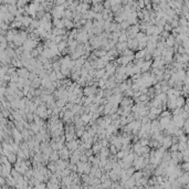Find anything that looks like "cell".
I'll use <instances>...</instances> for the list:
<instances>
[{"label":"cell","instance_id":"6da1fadb","mask_svg":"<svg viewBox=\"0 0 189 189\" xmlns=\"http://www.w3.org/2000/svg\"><path fill=\"white\" fill-rule=\"evenodd\" d=\"M17 74H18L20 78L26 79V80H28L30 78V73H29V71H28V69H24V68H21L19 70H17Z\"/></svg>","mask_w":189,"mask_h":189},{"label":"cell","instance_id":"7a4b0ae2","mask_svg":"<svg viewBox=\"0 0 189 189\" xmlns=\"http://www.w3.org/2000/svg\"><path fill=\"white\" fill-rule=\"evenodd\" d=\"M92 118V114H87V113H83L81 115V121L83 122L84 124H87Z\"/></svg>","mask_w":189,"mask_h":189},{"label":"cell","instance_id":"3957f363","mask_svg":"<svg viewBox=\"0 0 189 189\" xmlns=\"http://www.w3.org/2000/svg\"><path fill=\"white\" fill-rule=\"evenodd\" d=\"M146 52H147L146 50H139L138 52H136V53H135V58L137 59V60H142V59L146 55Z\"/></svg>","mask_w":189,"mask_h":189},{"label":"cell","instance_id":"277c9868","mask_svg":"<svg viewBox=\"0 0 189 189\" xmlns=\"http://www.w3.org/2000/svg\"><path fill=\"white\" fill-rule=\"evenodd\" d=\"M63 21H64V27H66L68 29H72V28L75 26L74 22H72L70 19H63Z\"/></svg>","mask_w":189,"mask_h":189},{"label":"cell","instance_id":"5b68a950","mask_svg":"<svg viewBox=\"0 0 189 189\" xmlns=\"http://www.w3.org/2000/svg\"><path fill=\"white\" fill-rule=\"evenodd\" d=\"M127 40H128L127 32H125V31H123V32H122V34L120 36V39H118V41H120V42H123V43H125V42H127Z\"/></svg>","mask_w":189,"mask_h":189},{"label":"cell","instance_id":"8992f818","mask_svg":"<svg viewBox=\"0 0 189 189\" xmlns=\"http://www.w3.org/2000/svg\"><path fill=\"white\" fill-rule=\"evenodd\" d=\"M150 66V61H146V62H144V64L142 65V68H141V71H146L147 69H148Z\"/></svg>","mask_w":189,"mask_h":189},{"label":"cell","instance_id":"52a82bcc","mask_svg":"<svg viewBox=\"0 0 189 189\" xmlns=\"http://www.w3.org/2000/svg\"><path fill=\"white\" fill-rule=\"evenodd\" d=\"M22 137H23V139H28L29 138V132L27 131V129H22Z\"/></svg>","mask_w":189,"mask_h":189},{"label":"cell","instance_id":"ba28073f","mask_svg":"<svg viewBox=\"0 0 189 189\" xmlns=\"http://www.w3.org/2000/svg\"><path fill=\"white\" fill-rule=\"evenodd\" d=\"M100 148H101V145H100V144H99V145L95 144V146H94V152H99Z\"/></svg>","mask_w":189,"mask_h":189},{"label":"cell","instance_id":"9c48e42d","mask_svg":"<svg viewBox=\"0 0 189 189\" xmlns=\"http://www.w3.org/2000/svg\"><path fill=\"white\" fill-rule=\"evenodd\" d=\"M102 145H103V146H106V145H107V139H106V138L102 141Z\"/></svg>","mask_w":189,"mask_h":189}]
</instances>
